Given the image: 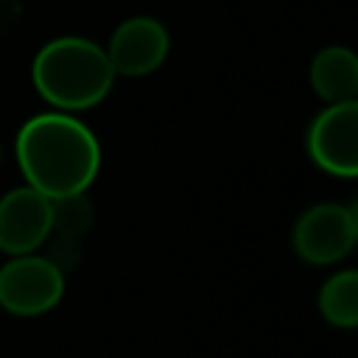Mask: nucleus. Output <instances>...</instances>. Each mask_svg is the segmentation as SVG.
Instances as JSON below:
<instances>
[{
    "label": "nucleus",
    "mask_w": 358,
    "mask_h": 358,
    "mask_svg": "<svg viewBox=\"0 0 358 358\" xmlns=\"http://www.w3.org/2000/svg\"><path fill=\"white\" fill-rule=\"evenodd\" d=\"M14 157L25 182L48 199L84 193L101 168L98 137L70 112L28 117L17 131Z\"/></svg>",
    "instance_id": "f257e3e1"
},
{
    "label": "nucleus",
    "mask_w": 358,
    "mask_h": 358,
    "mask_svg": "<svg viewBox=\"0 0 358 358\" xmlns=\"http://www.w3.org/2000/svg\"><path fill=\"white\" fill-rule=\"evenodd\" d=\"M36 92L59 112H81L101 103L112 84L115 70L106 50L84 36H59L39 48L31 64Z\"/></svg>",
    "instance_id": "f03ea898"
},
{
    "label": "nucleus",
    "mask_w": 358,
    "mask_h": 358,
    "mask_svg": "<svg viewBox=\"0 0 358 358\" xmlns=\"http://www.w3.org/2000/svg\"><path fill=\"white\" fill-rule=\"evenodd\" d=\"M358 241V213L347 204L324 201L308 207L294 224V252L313 266H327L352 252Z\"/></svg>",
    "instance_id": "7ed1b4c3"
},
{
    "label": "nucleus",
    "mask_w": 358,
    "mask_h": 358,
    "mask_svg": "<svg viewBox=\"0 0 358 358\" xmlns=\"http://www.w3.org/2000/svg\"><path fill=\"white\" fill-rule=\"evenodd\" d=\"M64 274L42 255H17L0 268V308L14 316H39L59 305Z\"/></svg>",
    "instance_id": "20e7f679"
},
{
    "label": "nucleus",
    "mask_w": 358,
    "mask_h": 358,
    "mask_svg": "<svg viewBox=\"0 0 358 358\" xmlns=\"http://www.w3.org/2000/svg\"><path fill=\"white\" fill-rule=\"evenodd\" d=\"M308 157L327 173L358 176V101L327 103L308 129Z\"/></svg>",
    "instance_id": "39448f33"
},
{
    "label": "nucleus",
    "mask_w": 358,
    "mask_h": 358,
    "mask_svg": "<svg viewBox=\"0 0 358 358\" xmlns=\"http://www.w3.org/2000/svg\"><path fill=\"white\" fill-rule=\"evenodd\" d=\"M53 232L50 199L31 185L14 187L0 199V252L17 257L36 252Z\"/></svg>",
    "instance_id": "423d86ee"
},
{
    "label": "nucleus",
    "mask_w": 358,
    "mask_h": 358,
    "mask_svg": "<svg viewBox=\"0 0 358 358\" xmlns=\"http://www.w3.org/2000/svg\"><path fill=\"white\" fill-rule=\"evenodd\" d=\"M171 39L159 20L154 17H129L123 20L112 36L106 50V59L115 70V76H148L157 67H162L168 56Z\"/></svg>",
    "instance_id": "0eeeda50"
},
{
    "label": "nucleus",
    "mask_w": 358,
    "mask_h": 358,
    "mask_svg": "<svg viewBox=\"0 0 358 358\" xmlns=\"http://www.w3.org/2000/svg\"><path fill=\"white\" fill-rule=\"evenodd\" d=\"M310 87L327 103L358 101V56L344 45L322 48L310 62Z\"/></svg>",
    "instance_id": "6e6552de"
},
{
    "label": "nucleus",
    "mask_w": 358,
    "mask_h": 358,
    "mask_svg": "<svg viewBox=\"0 0 358 358\" xmlns=\"http://www.w3.org/2000/svg\"><path fill=\"white\" fill-rule=\"evenodd\" d=\"M319 310L333 327L352 330L358 324V271L333 274L319 291Z\"/></svg>",
    "instance_id": "1a4fd4ad"
},
{
    "label": "nucleus",
    "mask_w": 358,
    "mask_h": 358,
    "mask_svg": "<svg viewBox=\"0 0 358 358\" xmlns=\"http://www.w3.org/2000/svg\"><path fill=\"white\" fill-rule=\"evenodd\" d=\"M50 215H53V232L81 238L92 229L95 210L84 193H70L62 199H50Z\"/></svg>",
    "instance_id": "9d476101"
},
{
    "label": "nucleus",
    "mask_w": 358,
    "mask_h": 358,
    "mask_svg": "<svg viewBox=\"0 0 358 358\" xmlns=\"http://www.w3.org/2000/svg\"><path fill=\"white\" fill-rule=\"evenodd\" d=\"M45 246V255L62 274L73 271L81 260V238H73V235H62V232H50L48 241L42 243Z\"/></svg>",
    "instance_id": "9b49d317"
},
{
    "label": "nucleus",
    "mask_w": 358,
    "mask_h": 358,
    "mask_svg": "<svg viewBox=\"0 0 358 358\" xmlns=\"http://www.w3.org/2000/svg\"><path fill=\"white\" fill-rule=\"evenodd\" d=\"M3 162H6V148H3V143H0V168H3Z\"/></svg>",
    "instance_id": "f8f14e48"
}]
</instances>
